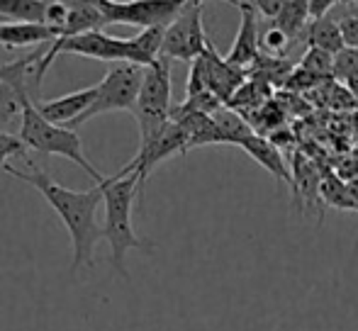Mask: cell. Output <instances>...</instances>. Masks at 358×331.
<instances>
[{"label":"cell","mask_w":358,"mask_h":331,"mask_svg":"<svg viewBox=\"0 0 358 331\" xmlns=\"http://www.w3.org/2000/svg\"><path fill=\"white\" fill-rule=\"evenodd\" d=\"M105 15L100 10L98 0H69V17L62 29V37H73L80 32L105 27Z\"/></svg>","instance_id":"cell-14"},{"label":"cell","mask_w":358,"mask_h":331,"mask_svg":"<svg viewBox=\"0 0 358 331\" xmlns=\"http://www.w3.org/2000/svg\"><path fill=\"white\" fill-rule=\"evenodd\" d=\"M49 0H0V15L8 22H44Z\"/></svg>","instance_id":"cell-18"},{"label":"cell","mask_w":358,"mask_h":331,"mask_svg":"<svg viewBox=\"0 0 358 331\" xmlns=\"http://www.w3.org/2000/svg\"><path fill=\"white\" fill-rule=\"evenodd\" d=\"M354 15H358V0H354Z\"/></svg>","instance_id":"cell-27"},{"label":"cell","mask_w":358,"mask_h":331,"mask_svg":"<svg viewBox=\"0 0 358 331\" xmlns=\"http://www.w3.org/2000/svg\"><path fill=\"white\" fill-rule=\"evenodd\" d=\"M300 68L315 73L317 78L334 76V54L324 52L320 47H307V52L300 59Z\"/></svg>","instance_id":"cell-20"},{"label":"cell","mask_w":358,"mask_h":331,"mask_svg":"<svg viewBox=\"0 0 358 331\" xmlns=\"http://www.w3.org/2000/svg\"><path fill=\"white\" fill-rule=\"evenodd\" d=\"M341 27V37H344V44L349 49H358V15H344L339 20Z\"/></svg>","instance_id":"cell-24"},{"label":"cell","mask_w":358,"mask_h":331,"mask_svg":"<svg viewBox=\"0 0 358 331\" xmlns=\"http://www.w3.org/2000/svg\"><path fill=\"white\" fill-rule=\"evenodd\" d=\"M307 20H310V0H287L283 13L273 20V24H278L290 39H297L305 32Z\"/></svg>","instance_id":"cell-19"},{"label":"cell","mask_w":358,"mask_h":331,"mask_svg":"<svg viewBox=\"0 0 358 331\" xmlns=\"http://www.w3.org/2000/svg\"><path fill=\"white\" fill-rule=\"evenodd\" d=\"M59 39V32L44 22H3L0 24V47L24 49L44 47Z\"/></svg>","instance_id":"cell-12"},{"label":"cell","mask_w":358,"mask_h":331,"mask_svg":"<svg viewBox=\"0 0 358 331\" xmlns=\"http://www.w3.org/2000/svg\"><path fill=\"white\" fill-rule=\"evenodd\" d=\"M98 95V85H88V88L73 90L57 100H37V110L54 124H64V127H78L83 115L90 110Z\"/></svg>","instance_id":"cell-9"},{"label":"cell","mask_w":358,"mask_h":331,"mask_svg":"<svg viewBox=\"0 0 358 331\" xmlns=\"http://www.w3.org/2000/svg\"><path fill=\"white\" fill-rule=\"evenodd\" d=\"M302 37H305L307 47H320V49H324V52L334 54V57L346 49L339 22L331 20L329 15L312 20V22L305 27V32H302Z\"/></svg>","instance_id":"cell-15"},{"label":"cell","mask_w":358,"mask_h":331,"mask_svg":"<svg viewBox=\"0 0 358 331\" xmlns=\"http://www.w3.org/2000/svg\"><path fill=\"white\" fill-rule=\"evenodd\" d=\"M287 0H254L256 10H259L261 15H264L266 20H275L280 13H283Z\"/></svg>","instance_id":"cell-25"},{"label":"cell","mask_w":358,"mask_h":331,"mask_svg":"<svg viewBox=\"0 0 358 331\" xmlns=\"http://www.w3.org/2000/svg\"><path fill=\"white\" fill-rule=\"evenodd\" d=\"M185 152H190L188 149V132H185L178 122L171 119V122L166 124L156 137H151L149 142L139 144L137 156L124 166L122 170L137 175L139 195H144V185H146V178L151 175V170H154L161 161H166V159L176 156V154H185Z\"/></svg>","instance_id":"cell-8"},{"label":"cell","mask_w":358,"mask_h":331,"mask_svg":"<svg viewBox=\"0 0 358 331\" xmlns=\"http://www.w3.org/2000/svg\"><path fill=\"white\" fill-rule=\"evenodd\" d=\"M334 76L339 78H356L358 76V49H349L339 52L334 57Z\"/></svg>","instance_id":"cell-22"},{"label":"cell","mask_w":358,"mask_h":331,"mask_svg":"<svg viewBox=\"0 0 358 331\" xmlns=\"http://www.w3.org/2000/svg\"><path fill=\"white\" fill-rule=\"evenodd\" d=\"M5 173L22 183L32 185L54 212L62 217L73 247V263L71 275L80 268H93L95 265V247L103 239V224L98 222V209L103 207V188L95 185L90 190H71L59 185L47 170L37 168L29 161V170H17L15 166H5Z\"/></svg>","instance_id":"cell-1"},{"label":"cell","mask_w":358,"mask_h":331,"mask_svg":"<svg viewBox=\"0 0 358 331\" xmlns=\"http://www.w3.org/2000/svg\"><path fill=\"white\" fill-rule=\"evenodd\" d=\"M32 98L29 90H20L8 81H0V132L13 134V129H20L22 122V108L24 100Z\"/></svg>","instance_id":"cell-17"},{"label":"cell","mask_w":358,"mask_h":331,"mask_svg":"<svg viewBox=\"0 0 358 331\" xmlns=\"http://www.w3.org/2000/svg\"><path fill=\"white\" fill-rule=\"evenodd\" d=\"M103 188V239L110 244V263L120 275L127 278V265H124V256L132 249L154 253V244L146 239L137 237L132 227V209L134 200L142 198L139 195V180L134 173L120 170L113 178H105L98 183Z\"/></svg>","instance_id":"cell-2"},{"label":"cell","mask_w":358,"mask_h":331,"mask_svg":"<svg viewBox=\"0 0 358 331\" xmlns=\"http://www.w3.org/2000/svg\"><path fill=\"white\" fill-rule=\"evenodd\" d=\"M239 13H241L239 32H236L234 44H231L229 54H227L224 59L229 64H234V66L249 68L261 54L259 10H256V5L249 3V0H239Z\"/></svg>","instance_id":"cell-10"},{"label":"cell","mask_w":358,"mask_h":331,"mask_svg":"<svg viewBox=\"0 0 358 331\" xmlns=\"http://www.w3.org/2000/svg\"><path fill=\"white\" fill-rule=\"evenodd\" d=\"M144 68L146 66H137V64H129V61L113 64V66L108 68V73H105V78L98 83L95 103L90 105V110L83 115L80 124L88 122L95 115L117 112V110L132 112L134 105H137L139 90H142Z\"/></svg>","instance_id":"cell-5"},{"label":"cell","mask_w":358,"mask_h":331,"mask_svg":"<svg viewBox=\"0 0 358 331\" xmlns=\"http://www.w3.org/2000/svg\"><path fill=\"white\" fill-rule=\"evenodd\" d=\"M166 27H144L137 37H129V64L151 66L161 57Z\"/></svg>","instance_id":"cell-16"},{"label":"cell","mask_w":358,"mask_h":331,"mask_svg":"<svg viewBox=\"0 0 358 331\" xmlns=\"http://www.w3.org/2000/svg\"><path fill=\"white\" fill-rule=\"evenodd\" d=\"M203 59H205V66H208L210 90L227 105L231 100V95L246 83V68L234 66V64H229L227 59H222L220 54H217L213 42H210L208 49L203 52Z\"/></svg>","instance_id":"cell-11"},{"label":"cell","mask_w":358,"mask_h":331,"mask_svg":"<svg viewBox=\"0 0 358 331\" xmlns=\"http://www.w3.org/2000/svg\"><path fill=\"white\" fill-rule=\"evenodd\" d=\"M193 0H98L108 24L169 27Z\"/></svg>","instance_id":"cell-6"},{"label":"cell","mask_w":358,"mask_h":331,"mask_svg":"<svg viewBox=\"0 0 358 331\" xmlns=\"http://www.w3.org/2000/svg\"><path fill=\"white\" fill-rule=\"evenodd\" d=\"M205 3V0H203ZM224 3H229V5H234V8H239V0H224Z\"/></svg>","instance_id":"cell-26"},{"label":"cell","mask_w":358,"mask_h":331,"mask_svg":"<svg viewBox=\"0 0 358 331\" xmlns=\"http://www.w3.org/2000/svg\"><path fill=\"white\" fill-rule=\"evenodd\" d=\"M290 42L292 39L287 37L278 24L264 29V34H261V49H264V54H271V57H283L287 49H290Z\"/></svg>","instance_id":"cell-21"},{"label":"cell","mask_w":358,"mask_h":331,"mask_svg":"<svg viewBox=\"0 0 358 331\" xmlns=\"http://www.w3.org/2000/svg\"><path fill=\"white\" fill-rule=\"evenodd\" d=\"M24 154H27V144L22 139L15 137V134L0 132V168H5L10 159L24 156Z\"/></svg>","instance_id":"cell-23"},{"label":"cell","mask_w":358,"mask_h":331,"mask_svg":"<svg viewBox=\"0 0 358 331\" xmlns=\"http://www.w3.org/2000/svg\"><path fill=\"white\" fill-rule=\"evenodd\" d=\"M344 3H354V0H344Z\"/></svg>","instance_id":"cell-29"},{"label":"cell","mask_w":358,"mask_h":331,"mask_svg":"<svg viewBox=\"0 0 358 331\" xmlns=\"http://www.w3.org/2000/svg\"><path fill=\"white\" fill-rule=\"evenodd\" d=\"M17 137L27 144V149H34V152H39V154H49V156H64V159H69V161H73L76 166H80V168L95 180V185L105 180V175L85 159L83 142H80L78 132H76L73 127L49 122L37 110V103H34L32 98L24 100L22 122H20Z\"/></svg>","instance_id":"cell-3"},{"label":"cell","mask_w":358,"mask_h":331,"mask_svg":"<svg viewBox=\"0 0 358 331\" xmlns=\"http://www.w3.org/2000/svg\"><path fill=\"white\" fill-rule=\"evenodd\" d=\"M210 37L203 27V0H193L173 22L166 27L161 57L171 61H195L208 49Z\"/></svg>","instance_id":"cell-7"},{"label":"cell","mask_w":358,"mask_h":331,"mask_svg":"<svg viewBox=\"0 0 358 331\" xmlns=\"http://www.w3.org/2000/svg\"><path fill=\"white\" fill-rule=\"evenodd\" d=\"M3 22H8V20H5V17H3V15H0V24H3Z\"/></svg>","instance_id":"cell-28"},{"label":"cell","mask_w":358,"mask_h":331,"mask_svg":"<svg viewBox=\"0 0 358 331\" xmlns=\"http://www.w3.org/2000/svg\"><path fill=\"white\" fill-rule=\"evenodd\" d=\"M236 147H241L246 154H249L251 159H254L259 166H264L268 173H273L275 178H280L285 185H295L292 183V175H290V170H287V166L283 161V156H280V152H278V147H275L271 139H264L259 132H251L249 137H244L241 139Z\"/></svg>","instance_id":"cell-13"},{"label":"cell","mask_w":358,"mask_h":331,"mask_svg":"<svg viewBox=\"0 0 358 331\" xmlns=\"http://www.w3.org/2000/svg\"><path fill=\"white\" fill-rule=\"evenodd\" d=\"M171 59L159 57L151 66L144 68V81L142 90H139L137 105H134L132 115L137 117L139 124V144L149 142L151 137L161 132L166 124L171 122Z\"/></svg>","instance_id":"cell-4"}]
</instances>
